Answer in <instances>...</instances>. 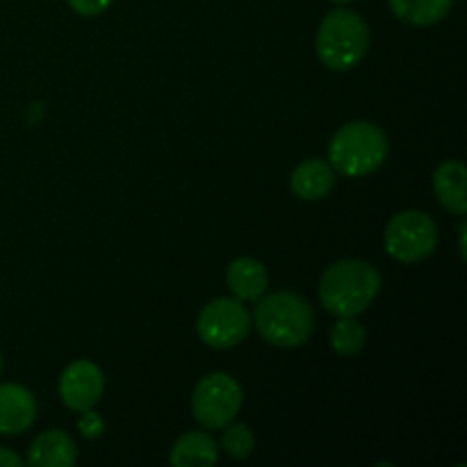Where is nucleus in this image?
I'll return each mask as SVG.
<instances>
[{"label": "nucleus", "mask_w": 467, "mask_h": 467, "mask_svg": "<svg viewBox=\"0 0 467 467\" xmlns=\"http://www.w3.org/2000/svg\"><path fill=\"white\" fill-rule=\"evenodd\" d=\"M381 292V274L365 260H337L319 281L322 306L336 317H356Z\"/></svg>", "instance_id": "1"}, {"label": "nucleus", "mask_w": 467, "mask_h": 467, "mask_svg": "<svg viewBox=\"0 0 467 467\" xmlns=\"http://www.w3.org/2000/svg\"><path fill=\"white\" fill-rule=\"evenodd\" d=\"M369 48V27L358 12L337 7L324 16L315 36L319 62L331 71H349Z\"/></svg>", "instance_id": "2"}, {"label": "nucleus", "mask_w": 467, "mask_h": 467, "mask_svg": "<svg viewBox=\"0 0 467 467\" xmlns=\"http://www.w3.org/2000/svg\"><path fill=\"white\" fill-rule=\"evenodd\" d=\"M260 337L276 347H299L310 337L315 313L304 296L295 292H274L260 296L254 313Z\"/></svg>", "instance_id": "3"}, {"label": "nucleus", "mask_w": 467, "mask_h": 467, "mask_svg": "<svg viewBox=\"0 0 467 467\" xmlns=\"http://www.w3.org/2000/svg\"><path fill=\"white\" fill-rule=\"evenodd\" d=\"M388 149V137L381 128L369 121H349L328 144V164L342 176H369L386 162Z\"/></svg>", "instance_id": "4"}, {"label": "nucleus", "mask_w": 467, "mask_h": 467, "mask_svg": "<svg viewBox=\"0 0 467 467\" xmlns=\"http://www.w3.org/2000/svg\"><path fill=\"white\" fill-rule=\"evenodd\" d=\"M386 251L397 263L415 265L427 260L438 246V226L427 213L404 210L386 226Z\"/></svg>", "instance_id": "5"}, {"label": "nucleus", "mask_w": 467, "mask_h": 467, "mask_svg": "<svg viewBox=\"0 0 467 467\" xmlns=\"http://www.w3.org/2000/svg\"><path fill=\"white\" fill-rule=\"evenodd\" d=\"M242 409V386L226 372L203 377L192 397L194 420L205 429H223Z\"/></svg>", "instance_id": "6"}, {"label": "nucleus", "mask_w": 467, "mask_h": 467, "mask_svg": "<svg viewBox=\"0 0 467 467\" xmlns=\"http://www.w3.org/2000/svg\"><path fill=\"white\" fill-rule=\"evenodd\" d=\"M251 328V315L246 306L235 296L214 299L199 313L196 331L213 349H231L246 337Z\"/></svg>", "instance_id": "7"}, {"label": "nucleus", "mask_w": 467, "mask_h": 467, "mask_svg": "<svg viewBox=\"0 0 467 467\" xmlns=\"http://www.w3.org/2000/svg\"><path fill=\"white\" fill-rule=\"evenodd\" d=\"M105 379L103 372L91 360H76L68 365L59 379V397L64 406L76 413L94 409L103 397Z\"/></svg>", "instance_id": "8"}, {"label": "nucleus", "mask_w": 467, "mask_h": 467, "mask_svg": "<svg viewBox=\"0 0 467 467\" xmlns=\"http://www.w3.org/2000/svg\"><path fill=\"white\" fill-rule=\"evenodd\" d=\"M35 418V395L18 383H3L0 386V433L3 436H18L32 427Z\"/></svg>", "instance_id": "9"}, {"label": "nucleus", "mask_w": 467, "mask_h": 467, "mask_svg": "<svg viewBox=\"0 0 467 467\" xmlns=\"http://www.w3.org/2000/svg\"><path fill=\"white\" fill-rule=\"evenodd\" d=\"M76 461V442L59 429H48V431L39 433L27 454V463L35 467H73Z\"/></svg>", "instance_id": "10"}, {"label": "nucleus", "mask_w": 467, "mask_h": 467, "mask_svg": "<svg viewBox=\"0 0 467 467\" xmlns=\"http://www.w3.org/2000/svg\"><path fill=\"white\" fill-rule=\"evenodd\" d=\"M226 285L240 301H258L267 292V269L255 258H237L226 269Z\"/></svg>", "instance_id": "11"}, {"label": "nucleus", "mask_w": 467, "mask_h": 467, "mask_svg": "<svg viewBox=\"0 0 467 467\" xmlns=\"http://www.w3.org/2000/svg\"><path fill=\"white\" fill-rule=\"evenodd\" d=\"M290 185L299 199L319 201L331 194L333 185H336V171H333L331 164L319 158L304 160L292 171Z\"/></svg>", "instance_id": "12"}, {"label": "nucleus", "mask_w": 467, "mask_h": 467, "mask_svg": "<svg viewBox=\"0 0 467 467\" xmlns=\"http://www.w3.org/2000/svg\"><path fill=\"white\" fill-rule=\"evenodd\" d=\"M465 178L467 169L459 160L442 162L433 173V192H436L438 201H441L442 208L450 210L451 214H459V217L467 213Z\"/></svg>", "instance_id": "13"}, {"label": "nucleus", "mask_w": 467, "mask_h": 467, "mask_svg": "<svg viewBox=\"0 0 467 467\" xmlns=\"http://www.w3.org/2000/svg\"><path fill=\"white\" fill-rule=\"evenodd\" d=\"M219 459L217 442L205 431H187L173 442L169 461L176 467H208Z\"/></svg>", "instance_id": "14"}, {"label": "nucleus", "mask_w": 467, "mask_h": 467, "mask_svg": "<svg viewBox=\"0 0 467 467\" xmlns=\"http://www.w3.org/2000/svg\"><path fill=\"white\" fill-rule=\"evenodd\" d=\"M451 3L454 0H388L395 18L415 27H429L441 23L450 14Z\"/></svg>", "instance_id": "15"}, {"label": "nucleus", "mask_w": 467, "mask_h": 467, "mask_svg": "<svg viewBox=\"0 0 467 467\" xmlns=\"http://www.w3.org/2000/svg\"><path fill=\"white\" fill-rule=\"evenodd\" d=\"M368 340V331L363 324L356 322V317H337L331 328V347L340 356L358 354Z\"/></svg>", "instance_id": "16"}, {"label": "nucleus", "mask_w": 467, "mask_h": 467, "mask_svg": "<svg viewBox=\"0 0 467 467\" xmlns=\"http://www.w3.org/2000/svg\"><path fill=\"white\" fill-rule=\"evenodd\" d=\"M222 447L231 459H246L254 451V433L244 424H226Z\"/></svg>", "instance_id": "17"}, {"label": "nucleus", "mask_w": 467, "mask_h": 467, "mask_svg": "<svg viewBox=\"0 0 467 467\" xmlns=\"http://www.w3.org/2000/svg\"><path fill=\"white\" fill-rule=\"evenodd\" d=\"M67 3L71 5L73 12L80 14V16H99V14H103L114 0H67Z\"/></svg>", "instance_id": "18"}, {"label": "nucleus", "mask_w": 467, "mask_h": 467, "mask_svg": "<svg viewBox=\"0 0 467 467\" xmlns=\"http://www.w3.org/2000/svg\"><path fill=\"white\" fill-rule=\"evenodd\" d=\"M78 427H80V431L85 433L87 438H99L100 433H103L105 424L103 420L99 418V413H94V410H82V418L80 422H78Z\"/></svg>", "instance_id": "19"}, {"label": "nucleus", "mask_w": 467, "mask_h": 467, "mask_svg": "<svg viewBox=\"0 0 467 467\" xmlns=\"http://www.w3.org/2000/svg\"><path fill=\"white\" fill-rule=\"evenodd\" d=\"M23 461L21 456L14 454L12 450H5V447H0V467H21Z\"/></svg>", "instance_id": "20"}, {"label": "nucleus", "mask_w": 467, "mask_h": 467, "mask_svg": "<svg viewBox=\"0 0 467 467\" xmlns=\"http://www.w3.org/2000/svg\"><path fill=\"white\" fill-rule=\"evenodd\" d=\"M465 231H467V226L463 223V226L459 228V240H461V255H463L465 258Z\"/></svg>", "instance_id": "21"}, {"label": "nucleus", "mask_w": 467, "mask_h": 467, "mask_svg": "<svg viewBox=\"0 0 467 467\" xmlns=\"http://www.w3.org/2000/svg\"><path fill=\"white\" fill-rule=\"evenodd\" d=\"M331 3H336V5H349V3H354V0H331Z\"/></svg>", "instance_id": "22"}, {"label": "nucleus", "mask_w": 467, "mask_h": 467, "mask_svg": "<svg viewBox=\"0 0 467 467\" xmlns=\"http://www.w3.org/2000/svg\"><path fill=\"white\" fill-rule=\"evenodd\" d=\"M0 369H3V356H0Z\"/></svg>", "instance_id": "23"}]
</instances>
